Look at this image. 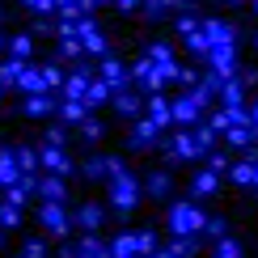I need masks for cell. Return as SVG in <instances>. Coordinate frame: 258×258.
<instances>
[{"label": "cell", "mask_w": 258, "mask_h": 258, "mask_svg": "<svg viewBox=\"0 0 258 258\" xmlns=\"http://www.w3.org/2000/svg\"><path fill=\"white\" fill-rule=\"evenodd\" d=\"M42 161H47L51 169H68V157H63L59 148H47V153H42Z\"/></svg>", "instance_id": "14"}, {"label": "cell", "mask_w": 258, "mask_h": 258, "mask_svg": "<svg viewBox=\"0 0 258 258\" xmlns=\"http://www.w3.org/2000/svg\"><path fill=\"white\" fill-rule=\"evenodd\" d=\"M102 72H106V85H110V89H123L127 68H123V59H119V55H110V51H106V55H102Z\"/></svg>", "instance_id": "5"}, {"label": "cell", "mask_w": 258, "mask_h": 258, "mask_svg": "<svg viewBox=\"0 0 258 258\" xmlns=\"http://www.w3.org/2000/svg\"><path fill=\"white\" fill-rule=\"evenodd\" d=\"M195 114H199V98H182V102H174V119H178V123H195Z\"/></svg>", "instance_id": "7"}, {"label": "cell", "mask_w": 258, "mask_h": 258, "mask_svg": "<svg viewBox=\"0 0 258 258\" xmlns=\"http://www.w3.org/2000/svg\"><path fill=\"white\" fill-rule=\"evenodd\" d=\"M148 190H153V195L161 199V195L169 190V178H165V174H153V178H148Z\"/></svg>", "instance_id": "15"}, {"label": "cell", "mask_w": 258, "mask_h": 258, "mask_svg": "<svg viewBox=\"0 0 258 258\" xmlns=\"http://www.w3.org/2000/svg\"><path fill=\"white\" fill-rule=\"evenodd\" d=\"M81 220L89 224V229H98V220H102V212H98V208H85V212H81Z\"/></svg>", "instance_id": "21"}, {"label": "cell", "mask_w": 258, "mask_h": 258, "mask_svg": "<svg viewBox=\"0 0 258 258\" xmlns=\"http://www.w3.org/2000/svg\"><path fill=\"white\" fill-rule=\"evenodd\" d=\"M169 5H174V0H144V9H148V17H157L161 9H169Z\"/></svg>", "instance_id": "20"}, {"label": "cell", "mask_w": 258, "mask_h": 258, "mask_svg": "<svg viewBox=\"0 0 258 258\" xmlns=\"http://www.w3.org/2000/svg\"><path fill=\"white\" fill-rule=\"evenodd\" d=\"M42 224H47L51 233H63V229H68V224H63V212H59V208H42Z\"/></svg>", "instance_id": "10"}, {"label": "cell", "mask_w": 258, "mask_h": 258, "mask_svg": "<svg viewBox=\"0 0 258 258\" xmlns=\"http://www.w3.org/2000/svg\"><path fill=\"white\" fill-rule=\"evenodd\" d=\"M106 93H110V85H106V81H89V89H85V102H102Z\"/></svg>", "instance_id": "12"}, {"label": "cell", "mask_w": 258, "mask_h": 258, "mask_svg": "<svg viewBox=\"0 0 258 258\" xmlns=\"http://www.w3.org/2000/svg\"><path fill=\"white\" fill-rule=\"evenodd\" d=\"M114 5H119V9H140L144 0H114Z\"/></svg>", "instance_id": "25"}, {"label": "cell", "mask_w": 258, "mask_h": 258, "mask_svg": "<svg viewBox=\"0 0 258 258\" xmlns=\"http://www.w3.org/2000/svg\"><path fill=\"white\" fill-rule=\"evenodd\" d=\"M114 203H119L123 212H127V208L136 203V182L127 178V174H123V178H114Z\"/></svg>", "instance_id": "6"}, {"label": "cell", "mask_w": 258, "mask_h": 258, "mask_svg": "<svg viewBox=\"0 0 258 258\" xmlns=\"http://www.w3.org/2000/svg\"><path fill=\"white\" fill-rule=\"evenodd\" d=\"M42 195H51V199H59V195H63V186H59V182H42Z\"/></svg>", "instance_id": "22"}, {"label": "cell", "mask_w": 258, "mask_h": 258, "mask_svg": "<svg viewBox=\"0 0 258 258\" xmlns=\"http://www.w3.org/2000/svg\"><path fill=\"white\" fill-rule=\"evenodd\" d=\"M157 258H169V254H157Z\"/></svg>", "instance_id": "28"}, {"label": "cell", "mask_w": 258, "mask_h": 258, "mask_svg": "<svg viewBox=\"0 0 258 258\" xmlns=\"http://www.w3.org/2000/svg\"><path fill=\"white\" fill-rule=\"evenodd\" d=\"M169 224H174V233H195V229H203V216H199V208H190V203H178L174 212H169Z\"/></svg>", "instance_id": "3"}, {"label": "cell", "mask_w": 258, "mask_h": 258, "mask_svg": "<svg viewBox=\"0 0 258 258\" xmlns=\"http://www.w3.org/2000/svg\"><path fill=\"white\" fill-rule=\"evenodd\" d=\"M174 26H178V34H182V38H186V34H195V30H199V17H195V9H182V17L174 21Z\"/></svg>", "instance_id": "9"}, {"label": "cell", "mask_w": 258, "mask_h": 258, "mask_svg": "<svg viewBox=\"0 0 258 258\" xmlns=\"http://www.w3.org/2000/svg\"><path fill=\"white\" fill-rule=\"evenodd\" d=\"M26 5L34 9L38 17H51V13H55V0H26Z\"/></svg>", "instance_id": "16"}, {"label": "cell", "mask_w": 258, "mask_h": 258, "mask_svg": "<svg viewBox=\"0 0 258 258\" xmlns=\"http://www.w3.org/2000/svg\"><path fill=\"white\" fill-rule=\"evenodd\" d=\"M114 102H119V110H127V114H136V106H140V102H136V93H127V89H123Z\"/></svg>", "instance_id": "17"}, {"label": "cell", "mask_w": 258, "mask_h": 258, "mask_svg": "<svg viewBox=\"0 0 258 258\" xmlns=\"http://www.w3.org/2000/svg\"><path fill=\"white\" fill-rule=\"evenodd\" d=\"M208 59H212V68H216L220 77H229L233 63H237V51H233V42H224V47H212L208 51Z\"/></svg>", "instance_id": "4"}, {"label": "cell", "mask_w": 258, "mask_h": 258, "mask_svg": "<svg viewBox=\"0 0 258 258\" xmlns=\"http://www.w3.org/2000/svg\"><path fill=\"white\" fill-rule=\"evenodd\" d=\"M148 110H153V114H148V119H157L161 127H165V123H169V106H165V102H161V98H153V106H148Z\"/></svg>", "instance_id": "13"}, {"label": "cell", "mask_w": 258, "mask_h": 258, "mask_svg": "<svg viewBox=\"0 0 258 258\" xmlns=\"http://www.w3.org/2000/svg\"><path fill=\"white\" fill-rule=\"evenodd\" d=\"M9 51H13V59L26 63V55L34 51V38H30V34H13V38H9Z\"/></svg>", "instance_id": "8"}, {"label": "cell", "mask_w": 258, "mask_h": 258, "mask_svg": "<svg viewBox=\"0 0 258 258\" xmlns=\"http://www.w3.org/2000/svg\"><path fill=\"white\" fill-rule=\"evenodd\" d=\"M250 127H254V132H258V102H254V123H250Z\"/></svg>", "instance_id": "26"}, {"label": "cell", "mask_w": 258, "mask_h": 258, "mask_svg": "<svg viewBox=\"0 0 258 258\" xmlns=\"http://www.w3.org/2000/svg\"><path fill=\"white\" fill-rule=\"evenodd\" d=\"M254 13H258V0H254Z\"/></svg>", "instance_id": "27"}, {"label": "cell", "mask_w": 258, "mask_h": 258, "mask_svg": "<svg viewBox=\"0 0 258 258\" xmlns=\"http://www.w3.org/2000/svg\"><path fill=\"white\" fill-rule=\"evenodd\" d=\"M26 110H30V114H47V110H51V102H47V98H30Z\"/></svg>", "instance_id": "18"}, {"label": "cell", "mask_w": 258, "mask_h": 258, "mask_svg": "<svg viewBox=\"0 0 258 258\" xmlns=\"http://www.w3.org/2000/svg\"><path fill=\"white\" fill-rule=\"evenodd\" d=\"M195 195H216V174H212V169L195 178Z\"/></svg>", "instance_id": "11"}, {"label": "cell", "mask_w": 258, "mask_h": 258, "mask_svg": "<svg viewBox=\"0 0 258 258\" xmlns=\"http://www.w3.org/2000/svg\"><path fill=\"white\" fill-rule=\"evenodd\" d=\"M0 178H13V157H0Z\"/></svg>", "instance_id": "23"}, {"label": "cell", "mask_w": 258, "mask_h": 258, "mask_svg": "<svg viewBox=\"0 0 258 258\" xmlns=\"http://www.w3.org/2000/svg\"><path fill=\"white\" fill-rule=\"evenodd\" d=\"M216 258H237V241H220L216 245Z\"/></svg>", "instance_id": "19"}, {"label": "cell", "mask_w": 258, "mask_h": 258, "mask_svg": "<svg viewBox=\"0 0 258 258\" xmlns=\"http://www.w3.org/2000/svg\"><path fill=\"white\" fill-rule=\"evenodd\" d=\"M77 38H81V47L89 51V55H106V38H102V30H98L93 17H81L77 21Z\"/></svg>", "instance_id": "2"}, {"label": "cell", "mask_w": 258, "mask_h": 258, "mask_svg": "<svg viewBox=\"0 0 258 258\" xmlns=\"http://www.w3.org/2000/svg\"><path fill=\"white\" fill-rule=\"evenodd\" d=\"M63 114H68V119H85V110H81L77 102H68V106H63Z\"/></svg>", "instance_id": "24"}, {"label": "cell", "mask_w": 258, "mask_h": 258, "mask_svg": "<svg viewBox=\"0 0 258 258\" xmlns=\"http://www.w3.org/2000/svg\"><path fill=\"white\" fill-rule=\"evenodd\" d=\"M199 30L208 34L212 47H224V42L237 38V26H233V21H224V17H199Z\"/></svg>", "instance_id": "1"}, {"label": "cell", "mask_w": 258, "mask_h": 258, "mask_svg": "<svg viewBox=\"0 0 258 258\" xmlns=\"http://www.w3.org/2000/svg\"><path fill=\"white\" fill-rule=\"evenodd\" d=\"M0 47H5V38H0Z\"/></svg>", "instance_id": "30"}, {"label": "cell", "mask_w": 258, "mask_h": 258, "mask_svg": "<svg viewBox=\"0 0 258 258\" xmlns=\"http://www.w3.org/2000/svg\"><path fill=\"white\" fill-rule=\"evenodd\" d=\"M254 42H258V30H254Z\"/></svg>", "instance_id": "29"}]
</instances>
